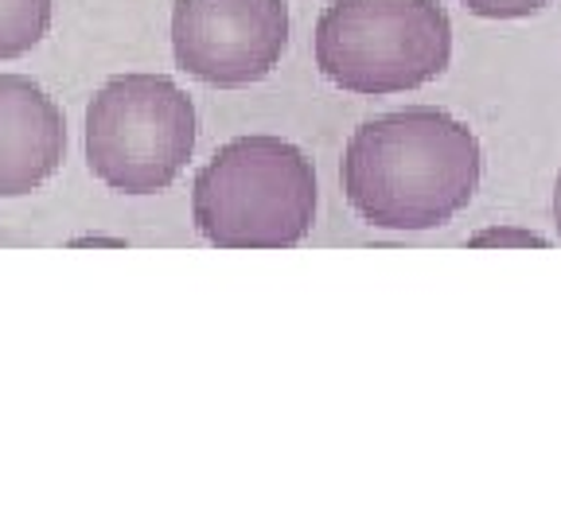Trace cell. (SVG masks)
I'll list each match as a JSON object with an SVG mask.
<instances>
[{
	"instance_id": "cell-1",
	"label": "cell",
	"mask_w": 561,
	"mask_h": 525,
	"mask_svg": "<svg viewBox=\"0 0 561 525\" xmlns=\"http://www.w3.org/2000/svg\"><path fill=\"white\" fill-rule=\"evenodd\" d=\"M476 132L437 105H405L351 132L340 179L347 207L378 230H437L480 191Z\"/></svg>"
},
{
	"instance_id": "cell-2",
	"label": "cell",
	"mask_w": 561,
	"mask_h": 525,
	"mask_svg": "<svg viewBox=\"0 0 561 525\" xmlns=\"http://www.w3.org/2000/svg\"><path fill=\"white\" fill-rule=\"evenodd\" d=\"M316 167L273 132L227 140L195 172V230L219 249H293L316 222Z\"/></svg>"
},
{
	"instance_id": "cell-3",
	"label": "cell",
	"mask_w": 561,
	"mask_h": 525,
	"mask_svg": "<svg viewBox=\"0 0 561 525\" xmlns=\"http://www.w3.org/2000/svg\"><path fill=\"white\" fill-rule=\"evenodd\" d=\"M316 67L332 86L386 97L437 82L453 62V20L437 0H335L316 20Z\"/></svg>"
},
{
	"instance_id": "cell-4",
	"label": "cell",
	"mask_w": 561,
	"mask_h": 525,
	"mask_svg": "<svg viewBox=\"0 0 561 525\" xmlns=\"http://www.w3.org/2000/svg\"><path fill=\"white\" fill-rule=\"evenodd\" d=\"M195 137L192 97L168 74H114L87 105V164L110 191H168L184 175Z\"/></svg>"
},
{
	"instance_id": "cell-5",
	"label": "cell",
	"mask_w": 561,
	"mask_h": 525,
	"mask_svg": "<svg viewBox=\"0 0 561 525\" xmlns=\"http://www.w3.org/2000/svg\"><path fill=\"white\" fill-rule=\"evenodd\" d=\"M289 47L285 0H175V67L215 90H242L273 74Z\"/></svg>"
},
{
	"instance_id": "cell-6",
	"label": "cell",
	"mask_w": 561,
	"mask_h": 525,
	"mask_svg": "<svg viewBox=\"0 0 561 525\" xmlns=\"http://www.w3.org/2000/svg\"><path fill=\"white\" fill-rule=\"evenodd\" d=\"M67 156V117L27 74H0V199L44 187Z\"/></svg>"
},
{
	"instance_id": "cell-7",
	"label": "cell",
	"mask_w": 561,
	"mask_h": 525,
	"mask_svg": "<svg viewBox=\"0 0 561 525\" xmlns=\"http://www.w3.org/2000/svg\"><path fill=\"white\" fill-rule=\"evenodd\" d=\"M55 0H0V62L20 59L51 32Z\"/></svg>"
},
{
	"instance_id": "cell-8",
	"label": "cell",
	"mask_w": 561,
	"mask_h": 525,
	"mask_svg": "<svg viewBox=\"0 0 561 525\" xmlns=\"http://www.w3.org/2000/svg\"><path fill=\"white\" fill-rule=\"evenodd\" d=\"M468 245L472 249H488V245H500V249H546L550 245V237L538 234V230H526V226H515V222H507V226H488V230H476V234H468Z\"/></svg>"
},
{
	"instance_id": "cell-9",
	"label": "cell",
	"mask_w": 561,
	"mask_h": 525,
	"mask_svg": "<svg viewBox=\"0 0 561 525\" xmlns=\"http://www.w3.org/2000/svg\"><path fill=\"white\" fill-rule=\"evenodd\" d=\"M472 16H483V20H526L542 12L546 4L553 0H460Z\"/></svg>"
},
{
	"instance_id": "cell-10",
	"label": "cell",
	"mask_w": 561,
	"mask_h": 525,
	"mask_svg": "<svg viewBox=\"0 0 561 525\" xmlns=\"http://www.w3.org/2000/svg\"><path fill=\"white\" fill-rule=\"evenodd\" d=\"M553 226H558V237H561V175H558V184H553Z\"/></svg>"
}]
</instances>
